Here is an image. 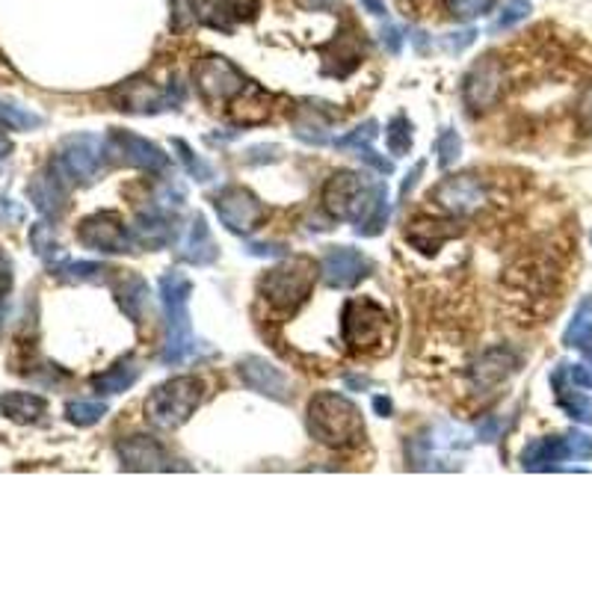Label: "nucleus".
<instances>
[{
  "instance_id": "obj_48",
  "label": "nucleus",
  "mask_w": 592,
  "mask_h": 592,
  "mask_svg": "<svg viewBox=\"0 0 592 592\" xmlns=\"http://www.w3.org/2000/svg\"><path fill=\"white\" fill-rule=\"evenodd\" d=\"M474 30H465V33H451V39H444V47L447 51H463V47H468L474 42Z\"/></svg>"
},
{
  "instance_id": "obj_51",
  "label": "nucleus",
  "mask_w": 592,
  "mask_h": 592,
  "mask_svg": "<svg viewBox=\"0 0 592 592\" xmlns=\"http://www.w3.org/2000/svg\"><path fill=\"white\" fill-rule=\"evenodd\" d=\"M361 7H364L370 15H377V19H382V15H385V3H382V0H361Z\"/></svg>"
},
{
  "instance_id": "obj_39",
  "label": "nucleus",
  "mask_w": 592,
  "mask_h": 592,
  "mask_svg": "<svg viewBox=\"0 0 592 592\" xmlns=\"http://www.w3.org/2000/svg\"><path fill=\"white\" fill-rule=\"evenodd\" d=\"M176 151H178V158H181V163H184V167H187V172H190V176H193L195 181H211L213 169L208 167L204 160L195 158V155H193V151H190V146H187V142L176 139Z\"/></svg>"
},
{
  "instance_id": "obj_23",
  "label": "nucleus",
  "mask_w": 592,
  "mask_h": 592,
  "mask_svg": "<svg viewBox=\"0 0 592 592\" xmlns=\"http://www.w3.org/2000/svg\"><path fill=\"white\" fill-rule=\"evenodd\" d=\"M216 243L211 237V229H208V222L204 216H193L190 222V229H187L184 241H181V258L187 264H195V267H208L216 261Z\"/></svg>"
},
{
  "instance_id": "obj_32",
  "label": "nucleus",
  "mask_w": 592,
  "mask_h": 592,
  "mask_svg": "<svg viewBox=\"0 0 592 592\" xmlns=\"http://www.w3.org/2000/svg\"><path fill=\"white\" fill-rule=\"evenodd\" d=\"M385 142H389V151L394 158L409 155V148H412V121H409L403 113H398V116L389 121V128H385Z\"/></svg>"
},
{
  "instance_id": "obj_16",
  "label": "nucleus",
  "mask_w": 592,
  "mask_h": 592,
  "mask_svg": "<svg viewBox=\"0 0 592 592\" xmlns=\"http://www.w3.org/2000/svg\"><path fill=\"white\" fill-rule=\"evenodd\" d=\"M368 273L370 261L359 250H352V246H332L324 255V264H320L324 282L329 287H338V290L356 287Z\"/></svg>"
},
{
  "instance_id": "obj_42",
  "label": "nucleus",
  "mask_w": 592,
  "mask_h": 592,
  "mask_svg": "<svg viewBox=\"0 0 592 592\" xmlns=\"http://www.w3.org/2000/svg\"><path fill=\"white\" fill-rule=\"evenodd\" d=\"M24 220V208L12 199H0V225H19Z\"/></svg>"
},
{
  "instance_id": "obj_12",
  "label": "nucleus",
  "mask_w": 592,
  "mask_h": 592,
  "mask_svg": "<svg viewBox=\"0 0 592 592\" xmlns=\"http://www.w3.org/2000/svg\"><path fill=\"white\" fill-rule=\"evenodd\" d=\"M77 241L84 243L86 250L104 252V255H119V252H128L134 246V232H130L125 220L119 213L102 211L86 216L77 229Z\"/></svg>"
},
{
  "instance_id": "obj_33",
  "label": "nucleus",
  "mask_w": 592,
  "mask_h": 592,
  "mask_svg": "<svg viewBox=\"0 0 592 592\" xmlns=\"http://www.w3.org/2000/svg\"><path fill=\"white\" fill-rule=\"evenodd\" d=\"M30 243H33V250H36L39 258H45L47 264H51V269H54L56 264L65 258L63 252H60V246H56L54 234H51V229H47L45 222H39L36 229L30 232Z\"/></svg>"
},
{
  "instance_id": "obj_40",
  "label": "nucleus",
  "mask_w": 592,
  "mask_h": 592,
  "mask_svg": "<svg viewBox=\"0 0 592 592\" xmlns=\"http://www.w3.org/2000/svg\"><path fill=\"white\" fill-rule=\"evenodd\" d=\"M528 12H530L528 0H512L507 10L500 12V19L491 24V30H495V33H500V30H509L512 24H518V21L528 19Z\"/></svg>"
},
{
  "instance_id": "obj_8",
  "label": "nucleus",
  "mask_w": 592,
  "mask_h": 592,
  "mask_svg": "<svg viewBox=\"0 0 592 592\" xmlns=\"http://www.w3.org/2000/svg\"><path fill=\"white\" fill-rule=\"evenodd\" d=\"M385 329H389V315L377 303H370V299H350L343 306L341 332L343 341L350 343L352 350H382Z\"/></svg>"
},
{
  "instance_id": "obj_31",
  "label": "nucleus",
  "mask_w": 592,
  "mask_h": 592,
  "mask_svg": "<svg viewBox=\"0 0 592 592\" xmlns=\"http://www.w3.org/2000/svg\"><path fill=\"white\" fill-rule=\"evenodd\" d=\"M104 415H107V403H102V400H72V403L65 406V417H68L74 426H93L98 424Z\"/></svg>"
},
{
  "instance_id": "obj_24",
  "label": "nucleus",
  "mask_w": 592,
  "mask_h": 592,
  "mask_svg": "<svg viewBox=\"0 0 592 592\" xmlns=\"http://www.w3.org/2000/svg\"><path fill=\"white\" fill-rule=\"evenodd\" d=\"M47 403L39 394H28V391H7L0 398V412L3 417H10L12 424H36L39 417L45 415Z\"/></svg>"
},
{
  "instance_id": "obj_28",
  "label": "nucleus",
  "mask_w": 592,
  "mask_h": 592,
  "mask_svg": "<svg viewBox=\"0 0 592 592\" xmlns=\"http://www.w3.org/2000/svg\"><path fill=\"white\" fill-rule=\"evenodd\" d=\"M454 234L456 229L451 222H415L412 232H406V237L415 243L424 255H433V252H438V246L451 241Z\"/></svg>"
},
{
  "instance_id": "obj_38",
  "label": "nucleus",
  "mask_w": 592,
  "mask_h": 592,
  "mask_svg": "<svg viewBox=\"0 0 592 592\" xmlns=\"http://www.w3.org/2000/svg\"><path fill=\"white\" fill-rule=\"evenodd\" d=\"M0 125H7V128L15 130H30L36 128V125H42V119L33 116V113L21 110V107H12V104L0 102Z\"/></svg>"
},
{
  "instance_id": "obj_9",
  "label": "nucleus",
  "mask_w": 592,
  "mask_h": 592,
  "mask_svg": "<svg viewBox=\"0 0 592 592\" xmlns=\"http://www.w3.org/2000/svg\"><path fill=\"white\" fill-rule=\"evenodd\" d=\"M592 456V438L583 433L554 435V438H537L525 447L521 465L528 472H548L557 468L565 459H590Z\"/></svg>"
},
{
  "instance_id": "obj_2",
  "label": "nucleus",
  "mask_w": 592,
  "mask_h": 592,
  "mask_svg": "<svg viewBox=\"0 0 592 592\" xmlns=\"http://www.w3.org/2000/svg\"><path fill=\"white\" fill-rule=\"evenodd\" d=\"M190 296H193V285L184 273H167L160 278V299H163V315H167V343L160 352L163 364H181L195 352Z\"/></svg>"
},
{
  "instance_id": "obj_34",
  "label": "nucleus",
  "mask_w": 592,
  "mask_h": 592,
  "mask_svg": "<svg viewBox=\"0 0 592 592\" xmlns=\"http://www.w3.org/2000/svg\"><path fill=\"white\" fill-rule=\"evenodd\" d=\"M208 0H172V28L187 30L202 19Z\"/></svg>"
},
{
  "instance_id": "obj_52",
  "label": "nucleus",
  "mask_w": 592,
  "mask_h": 592,
  "mask_svg": "<svg viewBox=\"0 0 592 592\" xmlns=\"http://www.w3.org/2000/svg\"><path fill=\"white\" fill-rule=\"evenodd\" d=\"M373 409H377V412H380V415L385 417L391 412V400L389 398H377V400H373Z\"/></svg>"
},
{
  "instance_id": "obj_4",
  "label": "nucleus",
  "mask_w": 592,
  "mask_h": 592,
  "mask_svg": "<svg viewBox=\"0 0 592 592\" xmlns=\"http://www.w3.org/2000/svg\"><path fill=\"white\" fill-rule=\"evenodd\" d=\"M317 278V264L311 258H285L261 278V296L282 315H294L311 294Z\"/></svg>"
},
{
  "instance_id": "obj_15",
  "label": "nucleus",
  "mask_w": 592,
  "mask_h": 592,
  "mask_svg": "<svg viewBox=\"0 0 592 592\" xmlns=\"http://www.w3.org/2000/svg\"><path fill=\"white\" fill-rule=\"evenodd\" d=\"M116 104H119V110L128 113H160L169 110V107H176L184 93H181V86H167V89H158V86L151 84V81H128V84H121L116 93H113Z\"/></svg>"
},
{
  "instance_id": "obj_44",
  "label": "nucleus",
  "mask_w": 592,
  "mask_h": 592,
  "mask_svg": "<svg viewBox=\"0 0 592 592\" xmlns=\"http://www.w3.org/2000/svg\"><path fill=\"white\" fill-rule=\"evenodd\" d=\"M565 377H569V382L578 385V389L592 391V364H574V368H565Z\"/></svg>"
},
{
  "instance_id": "obj_22",
  "label": "nucleus",
  "mask_w": 592,
  "mask_h": 592,
  "mask_svg": "<svg viewBox=\"0 0 592 592\" xmlns=\"http://www.w3.org/2000/svg\"><path fill=\"white\" fill-rule=\"evenodd\" d=\"M134 241L148 246V250H163L176 241V225L169 222V216L160 208L142 211L134 225Z\"/></svg>"
},
{
  "instance_id": "obj_1",
  "label": "nucleus",
  "mask_w": 592,
  "mask_h": 592,
  "mask_svg": "<svg viewBox=\"0 0 592 592\" xmlns=\"http://www.w3.org/2000/svg\"><path fill=\"white\" fill-rule=\"evenodd\" d=\"M324 204L332 216L352 222L361 237H377L389 225V190L359 172H335L324 187Z\"/></svg>"
},
{
  "instance_id": "obj_37",
  "label": "nucleus",
  "mask_w": 592,
  "mask_h": 592,
  "mask_svg": "<svg viewBox=\"0 0 592 592\" xmlns=\"http://www.w3.org/2000/svg\"><path fill=\"white\" fill-rule=\"evenodd\" d=\"M491 7H495V0H447V12L456 21H472L480 19V15H489Z\"/></svg>"
},
{
  "instance_id": "obj_7",
  "label": "nucleus",
  "mask_w": 592,
  "mask_h": 592,
  "mask_svg": "<svg viewBox=\"0 0 592 592\" xmlns=\"http://www.w3.org/2000/svg\"><path fill=\"white\" fill-rule=\"evenodd\" d=\"M104 155H107V139L95 137V134H74L65 137L56 148V158L51 167L72 184V181H93L104 167Z\"/></svg>"
},
{
  "instance_id": "obj_20",
  "label": "nucleus",
  "mask_w": 592,
  "mask_h": 592,
  "mask_svg": "<svg viewBox=\"0 0 592 592\" xmlns=\"http://www.w3.org/2000/svg\"><path fill=\"white\" fill-rule=\"evenodd\" d=\"M521 364V356L509 347H491L474 361L472 368V385L477 391H491L498 389L500 382H507Z\"/></svg>"
},
{
  "instance_id": "obj_55",
  "label": "nucleus",
  "mask_w": 592,
  "mask_h": 592,
  "mask_svg": "<svg viewBox=\"0 0 592 592\" xmlns=\"http://www.w3.org/2000/svg\"><path fill=\"white\" fill-rule=\"evenodd\" d=\"M0 60H3V56H0Z\"/></svg>"
},
{
  "instance_id": "obj_36",
  "label": "nucleus",
  "mask_w": 592,
  "mask_h": 592,
  "mask_svg": "<svg viewBox=\"0 0 592 592\" xmlns=\"http://www.w3.org/2000/svg\"><path fill=\"white\" fill-rule=\"evenodd\" d=\"M435 151H438V167H454L456 160H459V151H463V139H459L456 130L444 128L438 134V139H435Z\"/></svg>"
},
{
  "instance_id": "obj_26",
  "label": "nucleus",
  "mask_w": 592,
  "mask_h": 592,
  "mask_svg": "<svg viewBox=\"0 0 592 592\" xmlns=\"http://www.w3.org/2000/svg\"><path fill=\"white\" fill-rule=\"evenodd\" d=\"M137 380H139L137 361L121 359L116 361L110 370H104V373L93 377V389L98 391V394H121V391H128Z\"/></svg>"
},
{
  "instance_id": "obj_13",
  "label": "nucleus",
  "mask_w": 592,
  "mask_h": 592,
  "mask_svg": "<svg viewBox=\"0 0 592 592\" xmlns=\"http://www.w3.org/2000/svg\"><path fill=\"white\" fill-rule=\"evenodd\" d=\"M430 202H435V208H442L444 213L468 216V213H477L483 204L489 202V193L480 184V178L454 176L444 178L430 190Z\"/></svg>"
},
{
  "instance_id": "obj_19",
  "label": "nucleus",
  "mask_w": 592,
  "mask_h": 592,
  "mask_svg": "<svg viewBox=\"0 0 592 592\" xmlns=\"http://www.w3.org/2000/svg\"><path fill=\"white\" fill-rule=\"evenodd\" d=\"M500 89H504V65L495 56H486L465 77L463 95L474 110H486V107L498 102Z\"/></svg>"
},
{
  "instance_id": "obj_25",
  "label": "nucleus",
  "mask_w": 592,
  "mask_h": 592,
  "mask_svg": "<svg viewBox=\"0 0 592 592\" xmlns=\"http://www.w3.org/2000/svg\"><path fill=\"white\" fill-rule=\"evenodd\" d=\"M116 299H119L121 311H125L134 324H142V311H146L148 303L146 278L137 276V273H121L119 282H116Z\"/></svg>"
},
{
  "instance_id": "obj_50",
  "label": "nucleus",
  "mask_w": 592,
  "mask_h": 592,
  "mask_svg": "<svg viewBox=\"0 0 592 592\" xmlns=\"http://www.w3.org/2000/svg\"><path fill=\"white\" fill-rule=\"evenodd\" d=\"M421 172H424V163H417V167L412 169V176H406V181H403V187H400V199H406L409 190L415 187V181H417V176H421Z\"/></svg>"
},
{
  "instance_id": "obj_43",
  "label": "nucleus",
  "mask_w": 592,
  "mask_h": 592,
  "mask_svg": "<svg viewBox=\"0 0 592 592\" xmlns=\"http://www.w3.org/2000/svg\"><path fill=\"white\" fill-rule=\"evenodd\" d=\"M359 160H364L368 167H373L377 172H382V176H391V172H394V163L385 158H380V155H377V151H370L368 146L359 148Z\"/></svg>"
},
{
  "instance_id": "obj_46",
  "label": "nucleus",
  "mask_w": 592,
  "mask_h": 592,
  "mask_svg": "<svg viewBox=\"0 0 592 592\" xmlns=\"http://www.w3.org/2000/svg\"><path fill=\"white\" fill-rule=\"evenodd\" d=\"M500 435V417H486V421H480V424H477V438H480V442H495V438H498Z\"/></svg>"
},
{
  "instance_id": "obj_35",
  "label": "nucleus",
  "mask_w": 592,
  "mask_h": 592,
  "mask_svg": "<svg viewBox=\"0 0 592 592\" xmlns=\"http://www.w3.org/2000/svg\"><path fill=\"white\" fill-rule=\"evenodd\" d=\"M56 276L68 278V282H86V278H98V273H104L102 264H95V261H68L63 258L54 267Z\"/></svg>"
},
{
  "instance_id": "obj_41",
  "label": "nucleus",
  "mask_w": 592,
  "mask_h": 592,
  "mask_svg": "<svg viewBox=\"0 0 592 592\" xmlns=\"http://www.w3.org/2000/svg\"><path fill=\"white\" fill-rule=\"evenodd\" d=\"M377 137V121H364V125H359V128L352 130V134H347V137L338 139V146L341 148H364L370 146V139Z\"/></svg>"
},
{
  "instance_id": "obj_17",
  "label": "nucleus",
  "mask_w": 592,
  "mask_h": 592,
  "mask_svg": "<svg viewBox=\"0 0 592 592\" xmlns=\"http://www.w3.org/2000/svg\"><path fill=\"white\" fill-rule=\"evenodd\" d=\"M237 373H241L243 385H250L252 391H258L264 398L278 400V403H285L290 398V380L273 361L261 359V356H246L237 364Z\"/></svg>"
},
{
  "instance_id": "obj_5",
  "label": "nucleus",
  "mask_w": 592,
  "mask_h": 592,
  "mask_svg": "<svg viewBox=\"0 0 592 592\" xmlns=\"http://www.w3.org/2000/svg\"><path fill=\"white\" fill-rule=\"evenodd\" d=\"M204 398V382L195 377H176L151 391L146 400V417L158 430H178L190 421Z\"/></svg>"
},
{
  "instance_id": "obj_29",
  "label": "nucleus",
  "mask_w": 592,
  "mask_h": 592,
  "mask_svg": "<svg viewBox=\"0 0 592 592\" xmlns=\"http://www.w3.org/2000/svg\"><path fill=\"white\" fill-rule=\"evenodd\" d=\"M554 389H557V406L563 409L565 415L581 421V424H592V398H586L583 391L565 389L563 380L554 377Z\"/></svg>"
},
{
  "instance_id": "obj_18",
  "label": "nucleus",
  "mask_w": 592,
  "mask_h": 592,
  "mask_svg": "<svg viewBox=\"0 0 592 592\" xmlns=\"http://www.w3.org/2000/svg\"><path fill=\"white\" fill-rule=\"evenodd\" d=\"M116 454H119L121 465L128 472H169L172 459L163 451V444L158 438H148V435H128L116 444Z\"/></svg>"
},
{
  "instance_id": "obj_10",
  "label": "nucleus",
  "mask_w": 592,
  "mask_h": 592,
  "mask_svg": "<svg viewBox=\"0 0 592 592\" xmlns=\"http://www.w3.org/2000/svg\"><path fill=\"white\" fill-rule=\"evenodd\" d=\"M246 86H250V81H246L241 68L229 63L225 56H204L202 63L195 65V89H199L204 102H232Z\"/></svg>"
},
{
  "instance_id": "obj_30",
  "label": "nucleus",
  "mask_w": 592,
  "mask_h": 592,
  "mask_svg": "<svg viewBox=\"0 0 592 592\" xmlns=\"http://www.w3.org/2000/svg\"><path fill=\"white\" fill-rule=\"evenodd\" d=\"M255 12H258V0H220V3H216V15L211 19V24L213 28L229 30L232 24L255 19Z\"/></svg>"
},
{
  "instance_id": "obj_14",
  "label": "nucleus",
  "mask_w": 592,
  "mask_h": 592,
  "mask_svg": "<svg viewBox=\"0 0 592 592\" xmlns=\"http://www.w3.org/2000/svg\"><path fill=\"white\" fill-rule=\"evenodd\" d=\"M107 155L128 167L146 169V172H167L169 169V155H163V148L137 137V134H128V130H113L107 137Z\"/></svg>"
},
{
  "instance_id": "obj_53",
  "label": "nucleus",
  "mask_w": 592,
  "mask_h": 592,
  "mask_svg": "<svg viewBox=\"0 0 592 592\" xmlns=\"http://www.w3.org/2000/svg\"><path fill=\"white\" fill-rule=\"evenodd\" d=\"M583 116H586V119L592 121V93H590V98L583 102Z\"/></svg>"
},
{
  "instance_id": "obj_11",
  "label": "nucleus",
  "mask_w": 592,
  "mask_h": 592,
  "mask_svg": "<svg viewBox=\"0 0 592 592\" xmlns=\"http://www.w3.org/2000/svg\"><path fill=\"white\" fill-rule=\"evenodd\" d=\"M213 211L232 234H252L267 216L264 204L243 187H222L220 193L213 195Z\"/></svg>"
},
{
  "instance_id": "obj_47",
  "label": "nucleus",
  "mask_w": 592,
  "mask_h": 592,
  "mask_svg": "<svg viewBox=\"0 0 592 592\" xmlns=\"http://www.w3.org/2000/svg\"><path fill=\"white\" fill-rule=\"evenodd\" d=\"M382 45L389 47V54H400V47H403V33H400L394 24L382 30Z\"/></svg>"
},
{
  "instance_id": "obj_21",
  "label": "nucleus",
  "mask_w": 592,
  "mask_h": 592,
  "mask_svg": "<svg viewBox=\"0 0 592 592\" xmlns=\"http://www.w3.org/2000/svg\"><path fill=\"white\" fill-rule=\"evenodd\" d=\"M30 202L36 204L39 213H45V216H56V213L65 208V193H68V181H65L54 167L51 172H42L30 181L28 187Z\"/></svg>"
},
{
  "instance_id": "obj_6",
  "label": "nucleus",
  "mask_w": 592,
  "mask_h": 592,
  "mask_svg": "<svg viewBox=\"0 0 592 592\" xmlns=\"http://www.w3.org/2000/svg\"><path fill=\"white\" fill-rule=\"evenodd\" d=\"M465 451H468V442H465L463 430L438 424L426 426L424 433L412 438L409 459L415 468H424V472H444V468H456Z\"/></svg>"
},
{
  "instance_id": "obj_27",
  "label": "nucleus",
  "mask_w": 592,
  "mask_h": 592,
  "mask_svg": "<svg viewBox=\"0 0 592 592\" xmlns=\"http://www.w3.org/2000/svg\"><path fill=\"white\" fill-rule=\"evenodd\" d=\"M565 347L583 350L592 359V296H583V303L574 311L572 324L565 326L563 335Z\"/></svg>"
},
{
  "instance_id": "obj_49",
  "label": "nucleus",
  "mask_w": 592,
  "mask_h": 592,
  "mask_svg": "<svg viewBox=\"0 0 592 592\" xmlns=\"http://www.w3.org/2000/svg\"><path fill=\"white\" fill-rule=\"evenodd\" d=\"M10 287H12V264L10 258L0 252V296L10 294Z\"/></svg>"
},
{
  "instance_id": "obj_54",
  "label": "nucleus",
  "mask_w": 592,
  "mask_h": 592,
  "mask_svg": "<svg viewBox=\"0 0 592 592\" xmlns=\"http://www.w3.org/2000/svg\"><path fill=\"white\" fill-rule=\"evenodd\" d=\"M0 317H3V311H0ZM0 324H3V320H0Z\"/></svg>"
},
{
  "instance_id": "obj_45",
  "label": "nucleus",
  "mask_w": 592,
  "mask_h": 592,
  "mask_svg": "<svg viewBox=\"0 0 592 592\" xmlns=\"http://www.w3.org/2000/svg\"><path fill=\"white\" fill-rule=\"evenodd\" d=\"M285 252V243H250V255L255 258H282Z\"/></svg>"
},
{
  "instance_id": "obj_3",
  "label": "nucleus",
  "mask_w": 592,
  "mask_h": 592,
  "mask_svg": "<svg viewBox=\"0 0 592 592\" xmlns=\"http://www.w3.org/2000/svg\"><path fill=\"white\" fill-rule=\"evenodd\" d=\"M308 433L326 447L343 451L361 442L364 424H361V412L356 403H350L343 394L324 391L308 403Z\"/></svg>"
}]
</instances>
